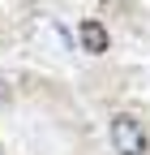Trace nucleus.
<instances>
[{"label": "nucleus", "instance_id": "nucleus-2", "mask_svg": "<svg viewBox=\"0 0 150 155\" xmlns=\"http://www.w3.org/2000/svg\"><path fill=\"white\" fill-rule=\"evenodd\" d=\"M77 39H82V48L86 52H107V30H103V22H95V17H86V22L77 26Z\"/></svg>", "mask_w": 150, "mask_h": 155}, {"label": "nucleus", "instance_id": "nucleus-1", "mask_svg": "<svg viewBox=\"0 0 150 155\" xmlns=\"http://www.w3.org/2000/svg\"><path fill=\"white\" fill-rule=\"evenodd\" d=\"M111 147H116V155H146V129L137 125V116H111Z\"/></svg>", "mask_w": 150, "mask_h": 155}]
</instances>
